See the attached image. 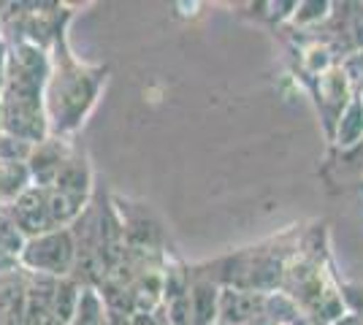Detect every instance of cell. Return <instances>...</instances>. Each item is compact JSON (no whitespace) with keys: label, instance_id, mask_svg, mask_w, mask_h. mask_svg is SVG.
Wrapping results in <instances>:
<instances>
[{"label":"cell","instance_id":"obj_8","mask_svg":"<svg viewBox=\"0 0 363 325\" xmlns=\"http://www.w3.org/2000/svg\"><path fill=\"white\" fill-rule=\"evenodd\" d=\"M363 141V101L361 95H352L347 108L342 111L336 130H333V144L342 149H352Z\"/></svg>","mask_w":363,"mask_h":325},{"label":"cell","instance_id":"obj_13","mask_svg":"<svg viewBox=\"0 0 363 325\" xmlns=\"http://www.w3.org/2000/svg\"><path fill=\"white\" fill-rule=\"evenodd\" d=\"M19 268H22V266H19V258L0 247V277H6V274H14V271H19Z\"/></svg>","mask_w":363,"mask_h":325},{"label":"cell","instance_id":"obj_15","mask_svg":"<svg viewBox=\"0 0 363 325\" xmlns=\"http://www.w3.org/2000/svg\"><path fill=\"white\" fill-rule=\"evenodd\" d=\"M0 14H3V3H0Z\"/></svg>","mask_w":363,"mask_h":325},{"label":"cell","instance_id":"obj_1","mask_svg":"<svg viewBox=\"0 0 363 325\" xmlns=\"http://www.w3.org/2000/svg\"><path fill=\"white\" fill-rule=\"evenodd\" d=\"M52 74L49 52L28 41L9 44L6 79L0 95V130L38 144L49 136L44 90Z\"/></svg>","mask_w":363,"mask_h":325},{"label":"cell","instance_id":"obj_10","mask_svg":"<svg viewBox=\"0 0 363 325\" xmlns=\"http://www.w3.org/2000/svg\"><path fill=\"white\" fill-rule=\"evenodd\" d=\"M106 304H104V295L95 287H82L79 295V304L68 325H106Z\"/></svg>","mask_w":363,"mask_h":325},{"label":"cell","instance_id":"obj_11","mask_svg":"<svg viewBox=\"0 0 363 325\" xmlns=\"http://www.w3.org/2000/svg\"><path fill=\"white\" fill-rule=\"evenodd\" d=\"M33 144L16 139L11 133H3L0 130V160H14V163H28L30 157Z\"/></svg>","mask_w":363,"mask_h":325},{"label":"cell","instance_id":"obj_3","mask_svg":"<svg viewBox=\"0 0 363 325\" xmlns=\"http://www.w3.org/2000/svg\"><path fill=\"white\" fill-rule=\"evenodd\" d=\"M19 266L28 274L55 279L71 277L76 266V241L71 228H55L35 239H28L22 255H19Z\"/></svg>","mask_w":363,"mask_h":325},{"label":"cell","instance_id":"obj_14","mask_svg":"<svg viewBox=\"0 0 363 325\" xmlns=\"http://www.w3.org/2000/svg\"><path fill=\"white\" fill-rule=\"evenodd\" d=\"M6 55H9V44L0 38V95H3V79H6Z\"/></svg>","mask_w":363,"mask_h":325},{"label":"cell","instance_id":"obj_4","mask_svg":"<svg viewBox=\"0 0 363 325\" xmlns=\"http://www.w3.org/2000/svg\"><path fill=\"white\" fill-rule=\"evenodd\" d=\"M0 212L14 222L16 231L22 233L25 239H35L41 233L55 231V222H52V215H49V195H46L44 187L30 185L16 201L3 206Z\"/></svg>","mask_w":363,"mask_h":325},{"label":"cell","instance_id":"obj_6","mask_svg":"<svg viewBox=\"0 0 363 325\" xmlns=\"http://www.w3.org/2000/svg\"><path fill=\"white\" fill-rule=\"evenodd\" d=\"M269 295L239 290V287H220L217 301V325H250L266 314Z\"/></svg>","mask_w":363,"mask_h":325},{"label":"cell","instance_id":"obj_2","mask_svg":"<svg viewBox=\"0 0 363 325\" xmlns=\"http://www.w3.org/2000/svg\"><path fill=\"white\" fill-rule=\"evenodd\" d=\"M52 74L44 90V108L49 136L71 139L82 125L87 122L95 108L101 90L108 79L106 65H90L76 57L68 47V35L60 33L49 49Z\"/></svg>","mask_w":363,"mask_h":325},{"label":"cell","instance_id":"obj_9","mask_svg":"<svg viewBox=\"0 0 363 325\" xmlns=\"http://www.w3.org/2000/svg\"><path fill=\"white\" fill-rule=\"evenodd\" d=\"M33 185L28 163H14V160H0V209L16 201L28 187Z\"/></svg>","mask_w":363,"mask_h":325},{"label":"cell","instance_id":"obj_5","mask_svg":"<svg viewBox=\"0 0 363 325\" xmlns=\"http://www.w3.org/2000/svg\"><path fill=\"white\" fill-rule=\"evenodd\" d=\"M76 149V144L71 139H60V136H46L44 141L33 144L30 157H28V171L35 187H49L55 185V179L60 176L62 166L68 163L71 152Z\"/></svg>","mask_w":363,"mask_h":325},{"label":"cell","instance_id":"obj_7","mask_svg":"<svg viewBox=\"0 0 363 325\" xmlns=\"http://www.w3.org/2000/svg\"><path fill=\"white\" fill-rule=\"evenodd\" d=\"M28 314V271L0 277V325H25Z\"/></svg>","mask_w":363,"mask_h":325},{"label":"cell","instance_id":"obj_12","mask_svg":"<svg viewBox=\"0 0 363 325\" xmlns=\"http://www.w3.org/2000/svg\"><path fill=\"white\" fill-rule=\"evenodd\" d=\"M25 236L16 231V225L9 219V217L0 212V247L6 249V252H11V255H22V249H25Z\"/></svg>","mask_w":363,"mask_h":325}]
</instances>
